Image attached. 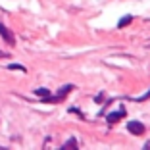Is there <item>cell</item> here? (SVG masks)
I'll use <instances>...</instances> for the list:
<instances>
[{
	"instance_id": "6da1fadb",
	"label": "cell",
	"mask_w": 150,
	"mask_h": 150,
	"mask_svg": "<svg viewBox=\"0 0 150 150\" xmlns=\"http://www.w3.org/2000/svg\"><path fill=\"white\" fill-rule=\"evenodd\" d=\"M0 37L4 39L6 44H10V46H16V35H13V33L10 31V29H8V27H6L2 21H0Z\"/></svg>"
},
{
	"instance_id": "7a4b0ae2",
	"label": "cell",
	"mask_w": 150,
	"mask_h": 150,
	"mask_svg": "<svg viewBox=\"0 0 150 150\" xmlns=\"http://www.w3.org/2000/svg\"><path fill=\"white\" fill-rule=\"evenodd\" d=\"M127 129H129V133L137 135V137H141L142 133H144V125H142L141 121H129V123H127Z\"/></svg>"
},
{
	"instance_id": "3957f363",
	"label": "cell",
	"mask_w": 150,
	"mask_h": 150,
	"mask_svg": "<svg viewBox=\"0 0 150 150\" xmlns=\"http://www.w3.org/2000/svg\"><path fill=\"white\" fill-rule=\"evenodd\" d=\"M123 115H125V110H123V108H119L117 112H112V114L108 115V121H110V123H115V121H119Z\"/></svg>"
},
{
	"instance_id": "277c9868",
	"label": "cell",
	"mask_w": 150,
	"mask_h": 150,
	"mask_svg": "<svg viewBox=\"0 0 150 150\" xmlns=\"http://www.w3.org/2000/svg\"><path fill=\"white\" fill-rule=\"evenodd\" d=\"M131 21H133V16H131V13H127V16H123V18L117 21V27H119V29H123V27H127Z\"/></svg>"
},
{
	"instance_id": "5b68a950",
	"label": "cell",
	"mask_w": 150,
	"mask_h": 150,
	"mask_svg": "<svg viewBox=\"0 0 150 150\" xmlns=\"http://www.w3.org/2000/svg\"><path fill=\"white\" fill-rule=\"evenodd\" d=\"M62 148H77V141H75L73 137H71V139H67V141L62 144Z\"/></svg>"
},
{
	"instance_id": "8992f818",
	"label": "cell",
	"mask_w": 150,
	"mask_h": 150,
	"mask_svg": "<svg viewBox=\"0 0 150 150\" xmlns=\"http://www.w3.org/2000/svg\"><path fill=\"white\" fill-rule=\"evenodd\" d=\"M35 94H39V96H48V94H50V91H48V88H37V91H35Z\"/></svg>"
},
{
	"instance_id": "52a82bcc",
	"label": "cell",
	"mask_w": 150,
	"mask_h": 150,
	"mask_svg": "<svg viewBox=\"0 0 150 150\" xmlns=\"http://www.w3.org/2000/svg\"><path fill=\"white\" fill-rule=\"evenodd\" d=\"M10 69H19V71H25V67H23V66H19V64H10Z\"/></svg>"
},
{
	"instance_id": "ba28073f",
	"label": "cell",
	"mask_w": 150,
	"mask_h": 150,
	"mask_svg": "<svg viewBox=\"0 0 150 150\" xmlns=\"http://www.w3.org/2000/svg\"><path fill=\"white\" fill-rule=\"evenodd\" d=\"M0 58H8V54H6V52H2V50H0Z\"/></svg>"
}]
</instances>
